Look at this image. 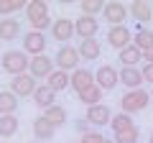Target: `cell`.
Returning a JSON list of instances; mask_svg holds the SVG:
<instances>
[{
    "label": "cell",
    "instance_id": "obj_3",
    "mask_svg": "<svg viewBox=\"0 0 153 143\" xmlns=\"http://www.w3.org/2000/svg\"><path fill=\"white\" fill-rule=\"evenodd\" d=\"M79 61H82V59H79V51H76V46H69V44L59 46V51H56V56H54L56 69L66 72V74H71V72L79 69Z\"/></svg>",
    "mask_w": 153,
    "mask_h": 143
},
{
    "label": "cell",
    "instance_id": "obj_33",
    "mask_svg": "<svg viewBox=\"0 0 153 143\" xmlns=\"http://www.w3.org/2000/svg\"><path fill=\"white\" fill-rule=\"evenodd\" d=\"M51 26H54V21H51V18L46 16V18H41V21L31 23V31H38V33H44L46 28H49V31H51Z\"/></svg>",
    "mask_w": 153,
    "mask_h": 143
},
{
    "label": "cell",
    "instance_id": "obj_24",
    "mask_svg": "<svg viewBox=\"0 0 153 143\" xmlns=\"http://www.w3.org/2000/svg\"><path fill=\"white\" fill-rule=\"evenodd\" d=\"M18 110V97L10 89H3L0 92V115H16Z\"/></svg>",
    "mask_w": 153,
    "mask_h": 143
},
{
    "label": "cell",
    "instance_id": "obj_4",
    "mask_svg": "<svg viewBox=\"0 0 153 143\" xmlns=\"http://www.w3.org/2000/svg\"><path fill=\"white\" fill-rule=\"evenodd\" d=\"M128 16H130V13H128V5L120 3V0L105 3V8H102V18L110 23V26H125Z\"/></svg>",
    "mask_w": 153,
    "mask_h": 143
},
{
    "label": "cell",
    "instance_id": "obj_6",
    "mask_svg": "<svg viewBox=\"0 0 153 143\" xmlns=\"http://www.w3.org/2000/svg\"><path fill=\"white\" fill-rule=\"evenodd\" d=\"M36 87H38V84H36V79H33L31 74H18V77H13L10 84H8V89H10L18 100H21V97H33Z\"/></svg>",
    "mask_w": 153,
    "mask_h": 143
},
{
    "label": "cell",
    "instance_id": "obj_30",
    "mask_svg": "<svg viewBox=\"0 0 153 143\" xmlns=\"http://www.w3.org/2000/svg\"><path fill=\"white\" fill-rule=\"evenodd\" d=\"M82 16H89V18H97L100 13H102V8H105V3L102 0H82Z\"/></svg>",
    "mask_w": 153,
    "mask_h": 143
},
{
    "label": "cell",
    "instance_id": "obj_31",
    "mask_svg": "<svg viewBox=\"0 0 153 143\" xmlns=\"http://www.w3.org/2000/svg\"><path fill=\"white\" fill-rule=\"evenodd\" d=\"M138 138H140V130H138V128H130V130L115 133L112 141H115V143H138Z\"/></svg>",
    "mask_w": 153,
    "mask_h": 143
},
{
    "label": "cell",
    "instance_id": "obj_39",
    "mask_svg": "<svg viewBox=\"0 0 153 143\" xmlns=\"http://www.w3.org/2000/svg\"><path fill=\"white\" fill-rule=\"evenodd\" d=\"M151 100H153V89H151Z\"/></svg>",
    "mask_w": 153,
    "mask_h": 143
},
{
    "label": "cell",
    "instance_id": "obj_19",
    "mask_svg": "<svg viewBox=\"0 0 153 143\" xmlns=\"http://www.w3.org/2000/svg\"><path fill=\"white\" fill-rule=\"evenodd\" d=\"M31 130H33V136H36V141H51V138H54V133H56V128L51 125L44 115H41V118H36V120H33Z\"/></svg>",
    "mask_w": 153,
    "mask_h": 143
},
{
    "label": "cell",
    "instance_id": "obj_10",
    "mask_svg": "<svg viewBox=\"0 0 153 143\" xmlns=\"http://www.w3.org/2000/svg\"><path fill=\"white\" fill-rule=\"evenodd\" d=\"M51 39L59 41L61 46L69 44V41L74 39V21H71V18H56L54 26H51Z\"/></svg>",
    "mask_w": 153,
    "mask_h": 143
},
{
    "label": "cell",
    "instance_id": "obj_15",
    "mask_svg": "<svg viewBox=\"0 0 153 143\" xmlns=\"http://www.w3.org/2000/svg\"><path fill=\"white\" fill-rule=\"evenodd\" d=\"M76 51H79V59L82 61H97L102 56V44L97 39H84V41H79Z\"/></svg>",
    "mask_w": 153,
    "mask_h": 143
},
{
    "label": "cell",
    "instance_id": "obj_25",
    "mask_svg": "<svg viewBox=\"0 0 153 143\" xmlns=\"http://www.w3.org/2000/svg\"><path fill=\"white\" fill-rule=\"evenodd\" d=\"M76 97H79V102H84L87 107H92V105H100V102H102V89H100L97 84H89V87L82 89Z\"/></svg>",
    "mask_w": 153,
    "mask_h": 143
},
{
    "label": "cell",
    "instance_id": "obj_37",
    "mask_svg": "<svg viewBox=\"0 0 153 143\" xmlns=\"http://www.w3.org/2000/svg\"><path fill=\"white\" fill-rule=\"evenodd\" d=\"M102 143H115V141H110V138H105V141H102Z\"/></svg>",
    "mask_w": 153,
    "mask_h": 143
},
{
    "label": "cell",
    "instance_id": "obj_35",
    "mask_svg": "<svg viewBox=\"0 0 153 143\" xmlns=\"http://www.w3.org/2000/svg\"><path fill=\"white\" fill-rule=\"evenodd\" d=\"M140 74H143V82H151L153 84V64H143L140 66Z\"/></svg>",
    "mask_w": 153,
    "mask_h": 143
},
{
    "label": "cell",
    "instance_id": "obj_13",
    "mask_svg": "<svg viewBox=\"0 0 153 143\" xmlns=\"http://www.w3.org/2000/svg\"><path fill=\"white\" fill-rule=\"evenodd\" d=\"M89 84H94V72H92V69L79 66L76 72H71V74H69V87L74 89L76 95L82 92V89H87Z\"/></svg>",
    "mask_w": 153,
    "mask_h": 143
},
{
    "label": "cell",
    "instance_id": "obj_26",
    "mask_svg": "<svg viewBox=\"0 0 153 143\" xmlns=\"http://www.w3.org/2000/svg\"><path fill=\"white\" fill-rule=\"evenodd\" d=\"M133 46H138L140 51L153 49V31L151 28H138V33L133 36Z\"/></svg>",
    "mask_w": 153,
    "mask_h": 143
},
{
    "label": "cell",
    "instance_id": "obj_40",
    "mask_svg": "<svg viewBox=\"0 0 153 143\" xmlns=\"http://www.w3.org/2000/svg\"><path fill=\"white\" fill-rule=\"evenodd\" d=\"M151 23H153V21H151Z\"/></svg>",
    "mask_w": 153,
    "mask_h": 143
},
{
    "label": "cell",
    "instance_id": "obj_28",
    "mask_svg": "<svg viewBox=\"0 0 153 143\" xmlns=\"http://www.w3.org/2000/svg\"><path fill=\"white\" fill-rule=\"evenodd\" d=\"M110 128H112V133H123V130H130V128H135V123H133L130 115H125V112H117V115H112V120H110Z\"/></svg>",
    "mask_w": 153,
    "mask_h": 143
},
{
    "label": "cell",
    "instance_id": "obj_21",
    "mask_svg": "<svg viewBox=\"0 0 153 143\" xmlns=\"http://www.w3.org/2000/svg\"><path fill=\"white\" fill-rule=\"evenodd\" d=\"M117 61H120L123 66H138L143 61V51L138 49V46H128V49H123V51H117Z\"/></svg>",
    "mask_w": 153,
    "mask_h": 143
},
{
    "label": "cell",
    "instance_id": "obj_29",
    "mask_svg": "<svg viewBox=\"0 0 153 143\" xmlns=\"http://www.w3.org/2000/svg\"><path fill=\"white\" fill-rule=\"evenodd\" d=\"M18 10H26L23 0H0V16L3 18H13V13Z\"/></svg>",
    "mask_w": 153,
    "mask_h": 143
},
{
    "label": "cell",
    "instance_id": "obj_1",
    "mask_svg": "<svg viewBox=\"0 0 153 143\" xmlns=\"http://www.w3.org/2000/svg\"><path fill=\"white\" fill-rule=\"evenodd\" d=\"M0 64H3V72H8L10 77H18V74H28V64H31V56L23 49H10L0 56Z\"/></svg>",
    "mask_w": 153,
    "mask_h": 143
},
{
    "label": "cell",
    "instance_id": "obj_2",
    "mask_svg": "<svg viewBox=\"0 0 153 143\" xmlns=\"http://www.w3.org/2000/svg\"><path fill=\"white\" fill-rule=\"evenodd\" d=\"M148 102H151V92H146L140 87V89H128L120 100V107L125 115H133V112H143L148 107Z\"/></svg>",
    "mask_w": 153,
    "mask_h": 143
},
{
    "label": "cell",
    "instance_id": "obj_17",
    "mask_svg": "<svg viewBox=\"0 0 153 143\" xmlns=\"http://www.w3.org/2000/svg\"><path fill=\"white\" fill-rule=\"evenodd\" d=\"M21 21H16V18H3L0 21V41H16L21 39Z\"/></svg>",
    "mask_w": 153,
    "mask_h": 143
},
{
    "label": "cell",
    "instance_id": "obj_7",
    "mask_svg": "<svg viewBox=\"0 0 153 143\" xmlns=\"http://www.w3.org/2000/svg\"><path fill=\"white\" fill-rule=\"evenodd\" d=\"M54 69H56V64H54V59H51V56H46V54H41V56H31L28 74H31L33 79H46Z\"/></svg>",
    "mask_w": 153,
    "mask_h": 143
},
{
    "label": "cell",
    "instance_id": "obj_20",
    "mask_svg": "<svg viewBox=\"0 0 153 143\" xmlns=\"http://www.w3.org/2000/svg\"><path fill=\"white\" fill-rule=\"evenodd\" d=\"M23 13H26L28 23H36V21L49 16V5H46L44 0H31V3H26V10Z\"/></svg>",
    "mask_w": 153,
    "mask_h": 143
},
{
    "label": "cell",
    "instance_id": "obj_5",
    "mask_svg": "<svg viewBox=\"0 0 153 143\" xmlns=\"http://www.w3.org/2000/svg\"><path fill=\"white\" fill-rule=\"evenodd\" d=\"M94 84H97L102 92H107V89H115L117 84H120L117 69H115L112 64H102V66H97V74H94Z\"/></svg>",
    "mask_w": 153,
    "mask_h": 143
},
{
    "label": "cell",
    "instance_id": "obj_9",
    "mask_svg": "<svg viewBox=\"0 0 153 143\" xmlns=\"http://www.w3.org/2000/svg\"><path fill=\"white\" fill-rule=\"evenodd\" d=\"M84 120L89 123L92 128H102V125H110V120H112V110H110L107 105H92V107H87V115H84Z\"/></svg>",
    "mask_w": 153,
    "mask_h": 143
},
{
    "label": "cell",
    "instance_id": "obj_27",
    "mask_svg": "<svg viewBox=\"0 0 153 143\" xmlns=\"http://www.w3.org/2000/svg\"><path fill=\"white\" fill-rule=\"evenodd\" d=\"M18 133V118L16 115H0V138H13Z\"/></svg>",
    "mask_w": 153,
    "mask_h": 143
},
{
    "label": "cell",
    "instance_id": "obj_34",
    "mask_svg": "<svg viewBox=\"0 0 153 143\" xmlns=\"http://www.w3.org/2000/svg\"><path fill=\"white\" fill-rule=\"evenodd\" d=\"M74 130L84 136V133H89V130H92V125H89V123L84 120V118H76V120H74Z\"/></svg>",
    "mask_w": 153,
    "mask_h": 143
},
{
    "label": "cell",
    "instance_id": "obj_16",
    "mask_svg": "<svg viewBox=\"0 0 153 143\" xmlns=\"http://www.w3.org/2000/svg\"><path fill=\"white\" fill-rule=\"evenodd\" d=\"M128 13L135 18L138 23H151L153 21V5H148L146 0H135L128 5Z\"/></svg>",
    "mask_w": 153,
    "mask_h": 143
},
{
    "label": "cell",
    "instance_id": "obj_18",
    "mask_svg": "<svg viewBox=\"0 0 153 143\" xmlns=\"http://www.w3.org/2000/svg\"><path fill=\"white\" fill-rule=\"evenodd\" d=\"M33 102H36L41 110H49L51 105H56V92H54V89H49L46 84H38L36 92H33Z\"/></svg>",
    "mask_w": 153,
    "mask_h": 143
},
{
    "label": "cell",
    "instance_id": "obj_38",
    "mask_svg": "<svg viewBox=\"0 0 153 143\" xmlns=\"http://www.w3.org/2000/svg\"><path fill=\"white\" fill-rule=\"evenodd\" d=\"M148 143H153V133H151V138H148Z\"/></svg>",
    "mask_w": 153,
    "mask_h": 143
},
{
    "label": "cell",
    "instance_id": "obj_32",
    "mask_svg": "<svg viewBox=\"0 0 153 143\" xmlns=\"http://www.w3.org/2000/svg\"><path fill=\"white\" fill-rule=\"evenodd\" d=\"M102 141H105V136L97 130V128H92L89 133H84V136H82V141H79V143H102Z\"/></svg>",
    "mask_w": 153,
    "mask_h": 143
},
{
    "label": "cell",
    "instance_id": "obj_12",
    "mask_svg": "<svg viewBox=\"0 0 153 143\" xmlns=\"http://www.w3.org/2000/svg\"><path fill=\"white\" fill-rule=\"evenodd\" d=\"M97 31H100V21L97 18H89V16H79L74 23V36L79 39H97Z\"/></svg>",
    "mask_w": 153,
    "mask_h": 143
},
{
    "label": "cell",
    "instance_id": "obj_36",
    "mask_svg": "<svg viewBox=\"0 0 153 143\" xmlns=\"http://www.w3.org/2000/svg\"><path fill=\"white\" fill-rule=\"evenodd\" d=\"M143 64H153V49L143 51Z\"/></svg>",
    "mask_w": 153,
    "mask_h": 143
},
{
    "label": "cell",
    "instance_id": "obj_23",
    "mask_svg": "<svg viewBox=\"0 0 153 143\" xmlns=\"http://www.w3.org/2000/svg\"><path fill=\"white\" fill-rule=\"evenodd\" d=\"M44 118H46L54 128H61L69 115H66V107H64V105H51L49 110H44Z\"/></svg>",
    "mask_w": 153,
    "mask_h": 143
},
{
    "label": "cell",
    "instance_id": "obj_8",
    "mask_svg": "<svg viewBox=\"0 0 153 143\" xmlns=\"http://www.w3.org/2000/svg\"><path fill=\"white\" fill-rule=\"evenodd\" d=\"M107 44L112 46L115 51L128 49V46L133 44V33H130V28H128V26H110V31H107Z\"/></svg>",
    "mask_w": 153,
    "mask_h": 143
},
{
    "label": "cell",
    "instance_id": "obj_11",
    "mask_svg": "<svg viewBox=\"0 0 153 143\" xmlns=\"http://www.w3.org/2000/svg\"><path fill=\"white\" fill-rule=\"evenodd\" d=\"M46 36L44 33H38V31H28V33H23V51L26 54H31V56H41L46 51Z\"/></svg>",
    "mask_w": 153,
    "mask_h": 143
},
{
    "label": "cell",
    "instance_id": "obj_22",
    "mask_svg": "<svg viewBox=\"0 0 153 143\" xmlns=\"http://www.w3.org/2000/svg\"><path fill=\"white\" fill-rule=\"evenodd\" d=\"M46 87L54 89V92H64V89L69 87V74L61 72V69H54L49 77H46Z\"/></svg>",
    "mask_w": 153,
    "mask_h": 143
},
{
    "label": "cell",
    "instance_id": "obj_14",
    "mask_svg": "<svg viewBox=\"0 0 153 143\" xmlns=\"http://www.w3.org/2000/svg\"><path fill=\"white\" fill-rule=\"evenodd\" d=\"M117 77H120V84L128 89H140L143 87V74H140L138 66H120Z\"/></svg>",
    "mask_w": 153,
    "mask_h": 143
}]
</instances>
